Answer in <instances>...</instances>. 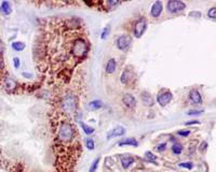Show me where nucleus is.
Listing matches in <instances>:
<instances>
[{
    "mask_svg": "<svg viewBox=\"0 0 216 172\" xmlns=\"http://www.w3.org/2000/svg\"><path fill=\"white\" fill-rule=\"evenodd\" d=\"M56 129H57L56 139L59 142L67 144V143H70L75 139L76 128L68 121H62L56 126Z\"/></svg>",
    "mask_w": 216,
    "mask_h": 172,
    "instance_id": "nucleus-1",
    "label": "nucleus"
},
{
    "mask_svg": "<svg viewBox=\"0 0 216 172\" xmlns=\"http://www.w3.org/2000/svg\"><path fill=\"white\" fill-rule=\"evenodd\" d=\"M89 43L86 39L83 38H76L72 42V45L70 48L71 57L76 60L84 59L89 53Z\"/></svg>",
    "mask_w": 216,
    "mask_h": 172,
    "instance_id": "nucleus-2",
    "label": "nucleus"
},
{
    "mask_svg": "<svg viewBox=\"0 0 216 172\" xmlns=\"http://www.w3.org/2000/svg\"><path fill=\"white\" fill-rule=\"evenodd\" d=\"M173 95L172 93L168 89H161L157 95V102L161 106V107H165L166 104H169L171 102Z\"/></svg>",
    "mask_w": 216,
    "mask_h": 172,
    "instance_id": "nucleus-3",
    "label": "nucleus"
},
{
    "mask_svg": "<svg viewBox=\"0 0 216 172\" xmlns=\"http://www.w3.org/2000/svg\"><path fill=\"white\" fill-rule=\"evenodd\" d=\"M76 107H77V101L75 96L72 95H67L63 100V109L67 113H74L76 111Z\"/></svg>",
    "mask_w": 216,
    "mask_h": 172,
    "instance_id": "nucleus-4",
    "label": "nucleus"
},
{
    "mask_svg": "<svg viewBox=\"0 0 216 172\" xmlns=\"http://www.w3.org/2000/svg\"><path fill=\"white\" fill-rule=\"evenodd\" d=\"M168 7V11L171 13H179L182 11L186 9V3H184L183 1H178V0H171L166 4Z\"/></svg>",
    "mask_w": 216,
    "mask_h": 172,
    "instance_id": "nucleus-5",
    "label": "nucleus"
},
{
    "mask_svg": "<svg viewBox=\"0 0 216 172\" xmlns=\"http://www.w3.org/2000/svg\"><path fill=\"white\" fill-rule=\"evenodd\" d=\"M131 43H132V40H131L130 36H127V35H122L116 41L117 48L122 52H125V51L129 50L131 46Z\"/></svg>",
    "mask_w": 216,
    "mask_h": 172,
    "instance_id": "nucleus-6",
    "label": "nucleus"
},
{
    "mask_svg": "<svg viewBox=\"0 0 216 172\" xmlns=\"http://www.w3.org/2000/svg\"><path fill=\"white\" fill-rule=\"evenodd\" d=\"M146 27H147V23H146L145 18H139L134 26V37L141 38L143 36V33H145Z\"/></svg>",
    "mask_w": 216,
    "mask_h": 172,
    "instance_id": "nucleus-7",
    "label": "nucleus"
},
{
    "mask_svg": "<svg viewBox=\"0 0 216 172\" xmlns=\"http://www.w3.org/2000/svg\"><path fill=\"white\" fill-rule=\"evenodd\" d=\"M122 103L127 109H134L135 106H136V99L134 98V96H132L131 94H125L123 97H122Z\"/></svg>",
    "mask_w": 216,
    "mask_h": 172,
    "instance_id": "nucleus-8",
    "label": "nucleus"
},
{
    "mask_svg": "<svg viewBox=\"0 0 216 172\" xmlns=\"http://www.w3.org/2000/svg\"><path fill=\"white\" fill-rule=\"evenodd\" d=\"M162 9H163L162 1H156V2L152 4V7H151L150 15L152 17H158V16H160V14L162 13Z\"/></svg>",
    "mask_w": 216,
    "mask_h": 172,
    "instance_id": "nucleus-9",
    "label": "nucleus"
},
{
    "mask_svg": "<svg viewBox=\"0 0 216 172\" xmlns=\"http://www.w3.org/2000/svg\"><path fill=\"white\" fill-rule=\"evenodd\" d=\"M125 134V129L122 126H117L116 128L111 129L107 134V139H113V138H117V137H121Z\"/></svg>",
    "mask_w": 216,
    "mask_h": 172,
    "instance_id": "nucleus-10",
    "label": "nucleus"
},
{
    "mask_svg": "<svg viewBox=\"0 0 216 172\" xmlns=\"http://www.w3.org/2000/svg\"><path fill=\"white\" fill-rule=\"evenodd\" d=\"M3 84H4V88L9 92H14L15 89L18 88V83L15 82L13 79L10 77H6L3 80Z\"/></svg>",
    "mask_w": 216,
    "mask_h": 172,
    "instance_id": "nucleus-11",
    "label": "nucleus"
},
{
    "mask_svg": "<svg viewBox=\"0 0 216 172\" xmlns=\"http://www.w3.org/2000/svg\"><path fill=\"white\" fill-rule=\"evenodd\" d=\"M189 100L193 104H201L202 103V97L200 93L197 89H193L189 93Z\"/></svg>",
    "mask_w": 216,
    "mask_h": 172,
    "instance_id": "nucleus-12",
    "label": "nucleus"
},
{
    "mask_svg": "<svg viewBox=\"0 0 216 172\" xmlns=\"http://www.w3.org/2000/svg\"><path fill=\"white\" fill-rule=\"evenodd\" d=\"M120 80H121L122 84H129L131 80H133V72L130 71V70H129L127 68L124 69V70H123V72H122V74H121Z\"/></svg>",
    "mask_w": 216,
    "mask_h": 172,
    "instance_id": "nucleus-13",
    "label": "nucleus"
},
{
    "mask_svg": "<svg viewBox=\"0 0 216 172\" xmlns=\"http://www.w3.org/2000/svg\"><path fill=\"white\" fill-rule=\"evenodd\" d=\"M12 13V8L11 4H10L9 1H2L1 4H0V14L4 15H10Z\"/></svg>",
    "mask_w": 216,
    "mask_h": 172,
    "instance_id": "nucleus-14",
    "label": "nucleus"
},
{
    "mask_svg": "<svg viewBox=\"0 0 216 172\" xmlns=\"http://www.w3.org/2000/svg\"><path fill=\"white\" fill-rule=\"evenodd\" d=\"M141 98H142V101L147 106V107H152V106H154V99H152L151 95H149L147 92L143 93L142 96H141Z\"/></svg>",
    "mask_w": 216,
    "mask_h": 172,
    "instance_id": "nucleus-15",
    "label": "nucleus"
},
{
    "mask_svg": "<svg viewBox=\"0 0 216 172\" xmlns=\"http://www.w3.org/2000/svg\"><path fill=\"white\" fill-rule=\"evenodd\" d=\"M134 161H135V160H134V158L132 157V156H129V155L121 156V163L124 169H127L132 163H134Z\"/></svg>",
    "mask_w": 216,
    "mask_h": 172,
    "instance_id": "nucleus-16",
    "label": "nucleus"
},
{
    "mask_svg": "<svg viewBox=\"0 0 216 172\" xmlns=\"http://www.w3.org/2000/svg\"><path fill=\"white\" fill-rule=\"evenodd\" d=\"M116 68H117V62H116V59H113V58H111V59L108 60V62H107L106 65V72L107 73H113V72L116 71Z\"/></svg>",
    "mask_w": 216,
    "mask_h": 172,
    "instance_id": "nucleus-17",
    "label": "nucleus"
},
{
    "mask_svg": "<svg viewBox=\"0 0 216 172\" xmlns=\"http://www.w3.org/2000/svg\"><path fill=\"white\" fill-rule=\"evenodd\" d=\"M124 145L138 146V142H137V140L134 139V138H129V139L123 140L121 142H119V146H124Z\"/></svg>",
    "mask_w": 216,
    "mask_h": 172,
    "instance_id": "nucleus-18",
    "label": "nucleus"
},
{
    "mask_svg": "<svg viewBox=\"0 0 216 172\" xmlns=\"http://www.w3.org/2000/svg\"><path fill=\"white\" fill-rule=\"evenodd\" d=\"M11 48L15 51V52H21L24 48H26V44L22 41H14L11 43Z\"/></svg>",
    "mask_w": 216,
    "mask_h": 172,
    "instance_id": "nucleus-19",
    "label": "nucleus"
},
{
    "mask_svg": "<svg viewBox=\"0 0 216 172\" xmlns=\"http://www.w3.org/2000/svg\"><path fill=\"white\" fill-rule=\"evenodd\" d=\"M103 107V102L101 100H93L89 103V108L91 110H98Z\"/></svg>",
    "mask_w": 216,
    "mask_h": 172,
    "instance_id": "nucleus-20",
    "label": "nucleus"
},
{
    "mask_svg": "<svg viewBox=\"0 0 216 172\" xmlns=\"http://www.w3.org/2000/svg\"><path fill=\"white\" fill-rule=\"evenodd\" d=\"M172 152H173L175 155L182 154V152H183V146H182V144H179V143H175V144H173V146H172Z\"/></svg>",
    "mask_w": 216,
    "mask_h": 172,
    "instance_id": "nucleus-21",
    "label": "nucleus"
},
{
    "mask_svg": "<svg viewBox=\"0 0 216 172\" xmlns=\"http://www.w3.org/2000/svg\"><path fill=\"white\" fill-rule=\"evenodd\" d=\"M80 126H81V128H82L83 131H84L86 134H92L93 132H94V129H93L92 127H90V126H88L86 124H84V123L80 122Z\"/></svg>",
    "mask_w": 216,
    "mask_h": 172,
    "instance_id": "nucleus-22",
    "label": "nucleus"
},
{
    "mask_svg": "<svg viewBox=\"0 0 216 172\" xmlns=\"http://www.w3.org/2000/svg\"><path fill=\"white\" fill-rule=\"evenodd\" d=\"M86 146L89 150H91V151H93L95 148V144H94V141H93V139H91V138H88V139L86 140Z\"/></svg>",
    "mask_w": 216,
    "mask_h": 172,
    "instance_id": "nucleus-23",
    "label": "nucleus"
},
{
    "mask_svg": "<svg viewBox=\"0 0 216 172\" xmlns=\"http://www.w3.org/2000/svg\"><path fill=\"white\" fill-rule=\"evenodd\" d=\"M145 158L149 160V161H156V160H157V156H156L154 154H152L151 152H146Z\"/></svg>",
    "mask_w": 216,
    "mask_h": 172,
    "instance_id": "nucleus-24",
    "label": "nucleus"
},
{
    "mask_svg": "<svg viewBox=\"0 0 216 172\" xmlns=\"http://www.w3.org/2000/svg\"><path fill=\"white\" fill-rule=\"evenodd\" d=\"M109 33H110L109 26H108V27H105V28L103 29V31H102V33H101V38L103 39V40H105V39H106L107 37H108Z\"/></svg>",
    "mask_w": 216,
    "mask_h": 172,
    "instance_id": "nucleus-25",
    "label": "nucleus"
},
{
    "mask_svg": "<svg viewBox=\"0 0 216 172\" xmlns=\"http://www.w3.org/2000/svg\"><path fill=\"white\" fill-rule=\"evenodd\" d=\"M98 163H100V158H96V159L93 161V163L91 165V168H90V172H95L97 169Z\"/></svg>",
    "mask_w": 216,
    "mask_h": 172,
    "instance_id": "nucleus-26",
    "label": "nucleus"
},
{
    "mask_svg": "<svg viewBox=\"0 0 216 172\" xmlns=\"http://www.w3.org/2000/svg\"><path fill=\"white\" fill-rule=\"evenodd\" d=\"M207 16H209L210 18H213V20H215V17H216V9H215V7L211 8V9L207 11Z\"/></svg>",
    "mask_w": 216,
    "mask_h": 172,
    "instance_id": "nucleus-27",
    "label": "nucleus"
},
{
    "mask_svg": "<svg viewBox=\"0 0 216 172\" xmlns=\"http://www.w3.org/2000/svg\"><path fill=\"white\" fill-rule=\"evenodd\" d=\"M179 167H183V168H186V169H193V163H179Z\"/></svg>",
    "mask_w": 216,
    "mask_h": 172,
    "instance_id": "nucleus-28",
    "label": "nucleus"
},
{
    "mask_svg": "<svg viewBox=\"0 0 216 172\" xmlns=\"http://www.w3.org/2000/svg\"><path fill=\"white\" fill-rule=\"evenodd\" d=\"M202 113H203L202 110H193L187 112V115H201Z\"/></svg>",
    "mask_w": 216,
    "mask_h": 172,
    "instance_id": "nucleus-29",
    "label": "nucleus"
},
{
    "mask_svg": "<svg viewBox=\"0 0 216 172\" xmlns=\"http://www.w3.org/2000/svg\"><path fill=\"white\" fill-rule=\"evenodd\" d=\"M20 65H21L20 58H18V57H14V58H13V66H14V68L18 69L20 68Z\"/></svg>",
    "mask_w": 216,
    "mask_h": 172,
    "instance_id": "nucleus-30",
    "label": "nucleus"
},
{
    "mask_svg": "<svg viewBox=\"0 0 216 172\" xmlns=\"http://www.w3.org/2000/svg\"><path fill=\"white\" fill-rule=\"evenodd\" d=\"M178 136H182V137H188L190 134V131L189 130H179L177 132Z\"/></svg>",
    "mask_w": 216,
    "mask_h": 172,
    "instance_id": "nucleus-31",
    "label": "nucleus"
},
{
    "mask_svg": "<svg viewBox=\"0 0 216 172\" xmlns=\"http://www.w3.org/2000/svg\"><path fill=\"white\" fill-rule=\"evenodd\" d=\"M165 148H166V143H161V144L158 145L157 150H158V152H163Z\"/></svg>",
    "mask_w": 216,
    "mask_h": 172,
    "instance_id": "nucleus-32",
    "label": "nucleus"
},
{
    "mask_svg": "<svg viewBox=\"0 0 216 172\" xmlns=\"http://www.w3.org/2000/svg\"><path fill=\"white\" fill-rule=\"evenodd\" d=\"M3 52H4V45H3L2 41L0 40V56H2Z\"/></svg>",
    "mask_w": 216,
    "mask_h": 172,
    "instance_id": "nucleus-33",
    "label": "nucleus"
},
{
    "mask_svg": "<svg viewBox=\"0 0 216 172\" xmlns=\"http://www.w3.org/2000/svg\"><path fill=\"white\" fill-rule=\"evenodd\" d=\"M4 69V62H3V58L2 56H0V70Z\"/></svg>",
    "mask_w": 216,
    "mask_h": 172,
    "instance_id": "nucleus-34",
    "label": "nucleus"
},
{
    "mask_svg": "<svg viewBox=\"0 0 216 172\" xmlns=\"http://www.w3.org/2000/svg\"><path fill=\"white\" fill-rule=\"evenodd\" d=\"M191 124H199L198 121H193V122H187L186 125H191Z\"/></svg>",
    "mask_w": 216,
    "mask_h": 172,
    "instance_id": "nucleus-35",
    "label": "nucleus"
},
{
    "mask_svg": "<svg viewBox=\"0 0 216 172\" xmlns=\"http://www.w3.org/2000/svg\"><path fill=\"white\" fill-rule=\"evenodd\" d=\"M189 15H197L198 17H200V13H199V12H191Z\"/></svg>",
    "mask_w": 216,
    "mask_h": 172,
    "instance_id": "nucleus-36",
    "label": "nucleus"
},
{
    "mask_svg": "<svg viewBox=\"0 0 216 172\" xmlns=\"http://www.w3.org/2000/svg\"><path fill=\"white\" fill-rule=\"evenodd\" d=\"M206 145H207V144H206V143H202V144H201V146H202V147H201V150H203V148H204V150H205V148H206Z\"/></svg>",
    "mask_w": 216,
    "mask_h": 172,
    "instance_id": "nucleus-37",
    "label": "nucleus"
}]
</instances>
